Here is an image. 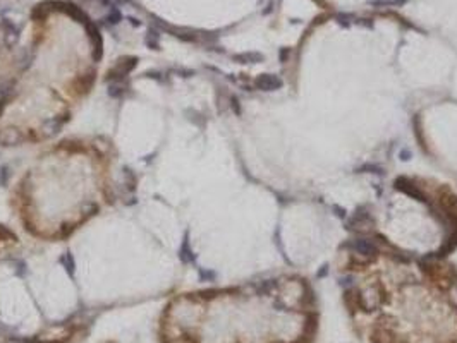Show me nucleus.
<instances>
[{"mask_svg":"<svg viewBox=\"0 0 457 343\" xmlns=\"http://www.w3.org/2000/svg\"><path fill=\"white\" fill-rule=\"evenodd\" d=\"M138 62H139V59L138 57H133V55H127V57L119 59L117 62H115L112 67L107 70V74H105V78H103L105 83H112V81L127 79L129 74L138 67Z\"/></svg>","mask_w":457,"mask_h":343,"instance_id":"obj_1","label":"nucleus"},{"mask_svg":"<svg viewBox=\"0 0 457 343\" xmlns=\"http://www.w3.org/2000/svg\"><path fill=\"white\" fill-rule=\"evenodd\" d=\"M9 179H11V172H9V166L7 165H2V166H0V185H2V187H6V185L9 184Z\"/></svg>","mask_w":457,"mask_h":343,"instance_id":"obj_13","label":"nucleus"},{"mask_svg":"<svg viewBox=\"0 0 457 343\" xmlns=\"http://www.w3.org/2000/svg\"><path fill=\"white\" fill-rule=\"evenodd\" d=\"M177 256H179V259H180V263H182V264H194L196 256H194V252H193V247H191L188 232H186L184 237H182V242H180V245H179Z\"/></svg>","mask_w":457,"mask_h":343,"instance_id":"obj_5","label":"nucleus"},{"mask_svg":"<svg viewBox=\"0 0 457 343\" xmlns=\"http://www.w3.org/2000/svg\"><path fill=\"white\" fill-rule=\"evenodd\" d=\"M353 247L356 249V252H358V254H373L375 252V245L373 244H370L368 240H356L354 244H353Z\"/></svg>","mask_w":457,"mask_h":343,"instance_id":"obj_10","label":"nucleus"},{"mask_svg":"<svg viewBox=\"0 0 457 343\" xmlns=\"http://www.w3.org/2000/svg\"><path fill=\"white\" fill-rule=\"evenodd\" d=\"M84 29H86L88 33L89 42H92V48H93L92 57L95 62H98V60H102L103 57V40H102V34H100V29L93 21L84 24Z\"/></svg>","mask_w":457,"mask_h":343,"instance_id":"obj_2","label":"nucleus"},{"mask_svg":"<svg viewBox=\"0 0 457 343\" xmlns=\"http://www.w3.org/2000/svg\"><path fill=\"white\" fill-rule=\"evenodd\" d=\"M199 278L203 281H213L217 278V273H215V271H210V270H199Z\"/></svg>","mask_w":457,"mask_h":343,"instance_id":"obj_15","label":"nucleus"},{"mask_svg":"<svg viewBox=\"0 0 457 343\" xmlns=\"http://www.w3.org/2000/svg\"><path fill=\"white\" fill-rule=\"evenodd\" d=\"M95 79H97V72L95 70H88L84 74H79L76 79L72 81V93L78 94V97H84L92 91Z\"/></svg>","mask_w":457,"mask_h":343,"instance_id":"obj_3","label":"nucleus"},{"mask_svg":"<svg viewBox=\"0 0 457 343\" xmlns=\"http://www.w3.org/2000/svg\"><path fill=\"white\" fill-rule=\"evenodd\" d=\"M124 177H125V182H127V189L133 193V190H136V185H138V177L136 174H133V170L129 168V166H125L124 168Z\"/></svg>","mask_w":457,"mask_h":343,"instance_id":"obj_11","label":"nucleus"},{"mask_svg":"<svg viewBox=\"0 0 457 343\" xmlns=\"http://www.w3.org/2000/svg\"><path fill=\"white\" fill-rule=\"evenodd\" d=\"M254 84H256V88L263 89V91H273V89H279L280 86H282V81H280L277 75L263 74V75H258V78H256Z\"/></svg>","mask_w":457,"mask_h":343,"instance_id":"obj_6","label":"nucleus"},{"mask_svg":"<svg viewBox=\"0 0 457 343\" xmlns=\"http://www.w3.org/2000/svg\"><path fill=\"white\" fill-rule=\"evenodd\" d=\"M60 264L64 266L65 273L71 276V278H74V275H76V261H74V256L71 252H65V254L60 256Z\"/></svg>","mask_w":457,"mask_h":343,"instance_id":"obj_7","label":"nucleus"},{"mask_svg":"<svg viewBox=\"0 0 457 343\" xmlns=\"http://www.w3.org/2000/svg\"><path fill=\"white\" fill-rule=\"evenodd\" d=\"M17 242V235L6 225H0V244H11Z\"/></svg>","mask_w":457,"mask_h":343,"instance_id":"obj_9","label":"nucleus"},{"mask_svg":"<svg viewBox=\"0 0 457 343\" xmlns=\"http://www.w3.org/2000/svg\"><path fill=\"white\" fill-rule=\"evenodd\" d=\"M107 21H108V24H119L120 21H122V14H120V11L117 7H112L110 9V12H108V16H107Z\"/></svg>","mask_w":457,"mask_h":343,"instance_id":"obj_12","label":"nucleus"},{"mask_svg":"<svg viewBox=\"0 0 457 343\" xmlns=\"http://www.w3.org/2000/svg\"><path fill=\"white\" fill-rule=\"evenodd\" d=\"M129 93H131V84H129L127 79L112 81V83H108L107 94H108L110 98H114V100H124Z\"/></svg>","mask_w":457,"mask_h":343,"instance_id":"obj_4","label":"nucleus"},{"mask_svg":"<svg viewBox=\"0 0 457 343\" xmlns=\"http://www.w3.org/2000/svg\"><path fill=\"white\" fill-rule=\"evenodd\" d=\"M162 75H165L162 70H148V72H144V78L153 79V81H157V83H163Z\"/></svg>","mask_w":457,"mask_h":343,"instance_id":"obj_14","label":"nucleus"},{"mask_svg":"<svg viewBox=\"0 0 457 343\" xmlns=\"http://www.w3.org/2000/svg\"><path fill=\"white\" fill-rule=\"evenodd\" d=\"M235 59L244 60V64H246V60H261V55L260 53H243V55H237Z\"/></svg>","mask_w":457,"mask_h":343,"instance_id":"obj_16","label":"nucleus"},{"mask_svg":"<svg viewBox=\"0 0 457 343\" xmlns=\"http://www.w3.org/2000/svg\"><path fill=\"white\" fill-rule=\"evenodd\" d=\"M144 42H147V45H148V48H152V50H155V52H157V50H160V31L157 28H152L148 31V34H147V40H144Z\"/></svg>","mask_w":457,"mask_h":343,"instance_id":"obj_8","label":"nucleus"}]
</instances>
